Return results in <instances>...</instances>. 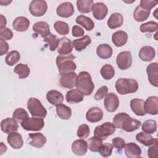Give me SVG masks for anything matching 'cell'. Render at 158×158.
<instances>
[{
  "mask_svg": "<svg viewBox=\"0 0 158 158\" xmlns=\"http://www.w3.org/2000/svg\"><path fill=\"white\" fill-rule=\"evenodd\" d=\"M75 57L72 54L66 55H59L56 58V64L60 75L74 72L77 65L73 62Z\"/></svg>",
  "mask_w": 158,
  "mask_h": 158,
  "instance_id": "7a4b0ae2",
  "label": "cell"
},
{
  "mask_svg": "<svg viewBox=\"0 0 158 158\" xmlns=\"http://www.w3.org/2000/svg\"><path fill=\"white\" fill-rule=\"evenodd\" d=\"M104 107L109 112H115L119 106V99L116 94L109 93L104 99Z\"/></svg>",
  "mask_w": 158,
  "mask_h": 158,
  "instance_id": "9c48e42d",
  "label": "cell"
},
{
  "mask_svg": "<svg viewBox=\"0 0 158 158\" xmlns=\"http://www.w3.org/2000/svg\"><path fill=\"white\" fill-rule=\"evenodd\" d=\"M77 78V75L74 72L62 74L60 78V85L64 88H73L76 86Z\"/></svg>",
  "mask_w": 158,
  "mask_h": 158,
  "instance_id": "8fae6325",
  "label": "cell"
},
{
  "mask_svg": "<svg viewBox=\"0 0 158 158\" xmlns=\"http://www.w3.org/2000/svg\"><path fill=\"white\" fill-rule=\"evenodd\" d=\"M10 2H12V1H4V0L0 1V4H1V6H7Z\"/></svg>",
  "mask_w": 158,
  "mask_h": 158,
  "instance_id": "94428289",
  "label": "cell"
},
{
  "mask_svg": "<svg viewBox=\"0 0 158 158\" xmlns=\"http://www.w3.org/2000/svg\"><path fill=\"white\" fill-rule=\"evenodd\" d=\"M91 42V38L88 36H84L81 38L74 40L72 42L73 46L77 51L80 52L85 49Z\"/></svg>",
  "mask_w": 158,
  "mask_h": 158,
  "instance_id": "1f68e13d",
  "label": "cell"
},
{
  "mask_svg": "<svg viewBox=\"0 0 158 158\" xmlns=\"http://www.w3.org/2000/svg\"><path fill=\"white\" fill-rule=\"evenodd\" d=\"M108 88L106 86H102L100 87L94 94V99L96 100H101L107 94Z\"/></svg>",
  "mask_w": 158,
  "mask_h": 158,
  "instance_id": "db71d44e",
  "label": "cell"
},
{
  "mask_svg": "<svg viewBox=\"0 0 158 158\" xmlns=\"http://www.w3.org/2000/svg\"><path fill=\"white\" fill-rule=\"evenodd\" d=\"M148 78L150 84L155 87L158 86V64L152 62L146 68Z\"/></svg>",
  "mask_w": 158,
  "mask_h": 158,
  "instance_id": "7c38bea8",
  "label": "cell"
},
{
  "mask_svg": "<svg viewBox=\"0 0 158 158\" xmlns=\"http://www.w3.org/2000/svg\"><path fill=\"white\" fill-rule=\"evenodd\" d=\"M0 16H1V26H0V29L2 30V29H3V28H6L5 27H6V25L7 21H6V17H5L3 15L1 14Z\"/></svg>",
  "mask_w": 158,
  "mask_h": 158,
  "instance_id": "680465c9",
  "label": "cell"
},
{
  "mask_svg": "<svg viewBox=\"0 0 158 158\" xmlns=\"http://www.w3.org/2000/svg\"><path fill=\"white\" fill-rule=\"evenodd\" d=\"M56 112L57 116L62 120H68L72 115L71 109L63 104L56 106Z\"/></svg>",
  "mask_w": 158,
  "mask_h": 158,
  "instance_id": "836d02e7",
  "label": "cell"
},
{
  "mask_svg": "<svg viewBox=\"0 0 158 158\" xmlns=\"http://www.w3.org/2000/svg\"><path fill=\"white\" fill-rule=\"evenodd\" d=\"M123 23V17L122 14L118 12L113 13L107 20V26L111 29L120 27Z\"/></svg>",
  "mask_w": 158,
  "mask_h": 158,
  "instance_id": "f1b7e54d",
  "label": "cell"
},
{
  "mask_svg": "<svg viewBox=\"0 0 158 158\" xmlns=\"http://www.w3.org/2000/svg\"><path fill=\"white\" fill-rule=\"evenodd\" d=\"M22 127L27 131H40L44 125V122L43 118L40 117H30L27 118L20 123Z\"/></svg>",
  "mask_w": 158,
  "mask_h": 158,
  "instance_id": "8992f818",
  "label": "cell"
},
{
  "mask_svg": "<svg viewBox=\"0 0 158 158\" xmlns=\"http://www.w3.org/2000/svg\"><path fill=\"white\" fill-rule=\"evenodd\" d=\"M158 29V24L157 22L154 21H149L146 23H144L141 24L139 27L140 31L142 33L145 32H156Z\"/></svg>",
  "mask_w": 158,
  "mask_h": 158,
  "instance_id": "7bdbcfd3",
  "label": "cell"
},
{
  "mask_svg": "<svg viewBox=\"0 0 158 158\" xmlns=\"http://www.w3.org/2000/svg\"><path fill=\"white\" fill-rule=\"evenodd\" d=\"M27 108L33 117L44 118L47 115V110L41 101L35 98H30L27 102Z\"/></svg>",
  "mask_w": 158,
  "mask_h": 158,
  "instance_id": "277c9868",
  "label": "cell"
},
{
  "mask_svg": "<svg viewBox=\"0 0 158 158\" xmlns=\"http://www.w3.org/2000/svg\"><path fill=\"white\" fill-rule=\"evenodd\" d=\"M103 117L102 110L98 107L90 108L86 114V120L91 123H96L101 120Z\"/></svg>",
  "mask_w": 158,
  "mask_h": 158,
  "instance_id": "ffe728a7",
  "label": "cell"
},
{
  "mask_svg": "<svg viewBox=\"0 0 158 158\" xmlns=\"http://www.w3.org/2000/svg\"><path fill=\"white\" fill-rule=\"evenodd\" d=\"M151 10L143 9L140 6H137L133 12V17L136 21L141 22L146 20L149 16Z\"/></svg>",
  "mask_w": 158,
  "mask_h": 158,
  "instance_id": "e575fe53",
  "label": "cell"
},
{
  "mask_svg": "<svg viewBox=\"0 0 158 158\" xmlns=\"http://www.w3.org/2000/svg\"><path fill=\"white\" fill-rule=\"evenodd\" d=\"M96 54L101 59H109L112 56V48L107 44H101L97 47Z\"/></svg>",
  "mask_w": 158,
  "mask_h": 158,
  "instance_id": "4dcf8cb0",
  "label": "cell"
},
{
  "mask_svg": "<svg viewBox=\"0 0 158 158\" xmlns=\"http://www.w3.org/2000/svg\"><path fill=\"white\" fill-rule=\"evenodd\" d=\"M12 117L17 122L21 123L24 120L29 117L28 114L27 112L23 108H17L16 109L12 114Z\"/></svg>",
  "mask_w": 158,
  "mask_h": 158,
  "instance_id": "bcb514c9",
  "label": "cell"
},
{
  "mask_svg": "<svg viewBox=\"0 0 158 158\" xmlns=\"http://www.w3.org/2000/svg\"><path fill=\"white\" fill-rule=\"evenodd\" d=\"M43 41L48 44L49 49L51 51H54L56 48H57L59 40L57 38V36L50 33L47 36L44 38Z\"/></svg>",
  "mask_w": 158,
  "mask_h": 158,
  "instance_id": "ee69618b",
  "label": "cell"
},
{
  "mask_svg": "<svg viewBox=\"0 0 158 158\" xmlns=\"http://www.w3.org/2000/svg\"><path fill=\"white\" fill-rule=\"evenodd\" d=\"M125 153L128 158L139 157L141 154V149L136 143H128L125 146Z\"/></svg>",
  "mask_w": 158,
  "mask_h": 158,
  "instance_id": "603a6c76",
  "label": "cell"
},
{
  "mask_svg": "<svg viewBox=\"0 0 158 158\" xmlns=\"http://www.w3.org/2000/svg\"><path fill=\"white\" fill-rule=\"evenodd\" d=\"M77 136L80 138H86L89 135V127L88 125L82 124L78 127L77 132Z\"/></svg>",
  "mask_w": 158,
  "mask_h": 158,
  "instance_id": "c3c4849f",
  "label": "cell"
},
{
  "mask_svg": "<svg viewBox=\"0 0 158 158\" xmlns=\"http://www.w3.org/2000/svg\"><path fill=\"white\" fill-rule=\"evenodd\" d=\"M88 148L91 151L97 152H99L102 144V140L96 136L89 138L87 141Z\"/></svg>",
  "mask_w": 158,
  "mask_h": 158,
  "instance_id": "74e56055",
  "label": "cell"
},
{
  "mask_svg": "<svg viewBox=\"0 0 158 158\" xmlns=\"http://www.w3.org/2000/svg\"><path fill=\"white\" fill-rule=\"evenodd\" d=\"M1 155H2L3 154V152H6L7 150V146L4 144V143L1 142Z\"/></svg>",
  "mask_w": 158,
  "mask_h": 158,
  "instance_id": "91938a15",
  "label": "cell"
},
{
  "mask_svg": "<svg viewBox=\"0 0 158 158\" xmlns=\"http://www.w3.org/2000/svg\"><path fill=\"white\" fill-rule=\"evenodd\" d=\"M72 33L73 36L74 37H79L82 36L85 34L84 30L78 25H74L72 27Z\"/></svg>",
  "mask_w": 158,
  "mask_h": 158,
  "instance_id": "9f6ffc18",
  "label": "cell"
},
{
  "mask_svg": "<svg viewBox=\"0 0 158 158\" xmlns=\"http://www.w3.org/2000/svg\"><path fill=\"white\" fill-rule=\"evenodd\" d=\"M117 92L122 95L133 93L138 89V83L136 80L132 78H118L115 85Z\"/></svg>",
  "mask_w": 158,
  "mask_h": 158,
  "instance_id": "3957f363",
  "label": "cell"
},
{
  "mask_svg": "<svg viewBox=\"0 0 158 158\" xmlns=\"http://www.w3.org/2000/svg\"><path fill=\"white\" fill-rule=\"evenodd\" d=\"M115 131V126L110 122H105L96 127L94 130V136L105 140L108 136L112 135Z\"/></svg>",
  "mask_w": 158,
  "mask_h": 158,
  "instance_id": "5b68a950",
  "label": "cell"
},
{
  "mask_svg": "<svg viewBox=\"0 0 158 158\" xmlns=\"http://www.w3.org/2000/svg\"><path fill=\"white\" fill-rule=\"evenodd\" d=\"M144 110L146 113L150 115H157L158 114V98L156 96L148 98L144 101Z\"/></svg>",
  "mask_w": 158,
  "mask_h": 158,
  "instance_id": "9a60e30c",
  "label": "cell"
},
{
  "mask_svg": "<svg viewBox=\"0 0 158 158\" xmlns=\"http://www.w3.org/2000/svg\"><path fill=\"white\" fill-rule=\"evenodd\" d=\"M27 143L35 148H41L46 143V136L41 133H29L28 138L27 140Z\"/></svg>",
  "mask_w": 158,
  "mask_h": 158,
  "instance_id": "30bf717a",
  "label": "cell"
},
{
  "mask_svg": "<svg viewBox=\"0 0 158 158\" xmlns=\"http://www.w3.org/2000/svg\"><path fill=\"white\" fill-rule=\"evenodd\" d=\"M46 99L53 106H57L64 101L63 94L57 90H50L46 94Z\"/></svg>",
  "mask_w": 158,
  "mask_h": 158,
  "instance_id": "4316f807",
  "label": "cell"
},
{
  "mask_svg": "<svg viewBox=\"0 0 158 158\" xmlns=\"http://www.w3.org/2000/svg\"><path fill=\"white\" fill-rule=\"evenodd\" d=\"M131 110L138 116H143L146 113L144 110V101L141 99L135 98L130 101Z\"/></svg>",
  "mask_w": 158,
  "mask_h": 158,
  "instance_id": "44dd1931",
  "label": "cell"
},
{
  "mask_svg": "<svg viewBox=\"0 0 158 158\" xmlns=\"http://www.w3.org/2000/svg\"><path fill=\"white\" fill-rule=\"evenodd\" d=\"M1 128L4 133L9 134L12 132L17 131L19 128V125L14 118H7L1 121Z\"/></svg>",
  "mask_w": 158,
  "mask_h": 158,
  "instance_id": "ac0fdd59",
  "label": "cell"
},
{
  "mask_svg": "<svg viewBox=\"0 0 158 158\" xmlns=\"http://www.w3.org/2000/svg\"><path fill=\"white\" fill-rule=\"evenodd\" d=\"M30 25V20L25 17L20 16L18 17L13 21L12 27L13 28L17 31H26Z\"/></svg>",
  "mask_w": 158,
  "mask_h": 158,
  "instance_id": "cb8c5ba5",
  "label": "cell"
},
{
  "mask_svg": "<svg viewBox=\"0 0 158 158\" xmlns=\"http://www.w3.org/2000/svg\"><path fill=\"white\" fill-rule=\"evenodd\" d=\"M128 116H129V115L125 112L118 113L114 116L113 118V123L116 127L120 128V126L123 120Z\"/></svg>",
  "mask_w": 158,
  "mask_h": 158,
  "instance_id": "f907efd6",
  "label": "cell"
},
{
  "mask_svg": "<svg viewBox=\"0 0 158 158\" xmlns=\"http://www.w3.org/2000/svg\"><path fill=\"white\" fill-rule=\"evenodd\" d=\"M14 72V73L18 74L19 78L23 79L28 77L30 72V70L27 64L20 63L17 64L15 67Z\"/></svg>",
  "mask_w": 158,
  "mask_h": 158,
  "instance_id": "f35d334b",
  "label": "cell"
},
{
  "mask_svg": "<svg viewBox=\"0 0 158 158\" xmlns=\"http://www.w3.org/2000/svg\"><path fill=\"white\" fill-rule=\"evenodd\" d=\"M136 139L139 143L146 146H150L154 143L156 138H154L150 134L144 132H139L136 135Z\"/></svg>",
  "mask_w": 158,
  "mask_h": 158,
  "instance_id": "d590c367",
  "label": "cell"
},
{
  "mask_svg": "<svg viewBox=\"0 0 158 158\" xmlns=\"http://www.w3.org/2000/svg\"><path fill=\"white\" fill-rule=\"evenodd\" d=\"M158 154V139L156 138L154 143L150 146L148 150V156L149 158H157Z\"/></svg>",
  "mask_w": 158,
  "mask_h": 158,
  "instance_id": "681fc988",
  "label": "cell"
},
{
  "mask_svg": "<svg viewBox=\"0 0 158 158\" xmlns=\"http://www.w3.org/2000/svg\"><path fill=\"white\" fill-rule=\"evenodd\" d=\"M20 58V55L17 51H12L8 52L6 55L5 61L8 65L12 66L19 62Z\"/></svg>",
  "mask_w": 158,
  "mask_h": 158,
  "instance_id": "b9f144b4",
  "label": "cell"
},
{
  "mask_svg": "<svg viewBox=\"0 0 158 158\" xmlns=\"http://www.w3.org/2000/svg\"><path fill=\"white\" fill-rule=\"evenodd\" d=\"M13 37V32L9 28H4L0 30V38L4 40H10Z\"/></svg>",
  "mask_w": 158,
  "mask_h": 158,
  "instance_id": "11a10c76",
  "label": "cell"
},
{
  "mask_svg": "<svg viewBox=\"0 0 158 158\" xmlns=\"http://www.w3.org/2000/svg\"><path fill=\"white\" fill-rule=\"evenodd\" d=\"M91 11L94 17L99 20L104 19L108 12L107 7L103 2H96L93 4Z\"/></svg>",
  "mask_w": 158,
  "mask_h": 158,
  "instance_id": "4fadbf2b",
  "label": "cell"
},
{
  "mask_svg": "<svg viewBox=\"0 0 158 158\" xmlns=\"http://www.w3.org/2000/svg\"><path fill=\"white\" fill-rule=\"evenodd\" d=\"M116 62L118 67L122 70L130 68L132 64L131 54L130 51H122L120 52L116 59Z\"/></svg>",
  "mask_w": 158,
  "mask_h": 158,
  "instance_id": "ba28073f",
  "label": "cell"
},
{
  "mask_svg": "<svg viewBox=\"0 0 158 158\" xmlns=\"http://www.w3.org/2000/svg\"><path fill=\"white\" fill-rule=\"evenodd\" d=\"M100 73L104 79L110 80L114 77L115 69L110 64H107L102 67L100 70Z\"/></svg>",
  "mask_w": 158,
  "mask_h": 158,
  "instance_id": "ab89813d",
  "label": "cell"
},
{
  "mask_svg": "<svg viewBox=\"0 0 158 158\" xmlns=\"http://www.w3.org/2000/svg\"><path fill=\"white\" fill-rule=\"evenodd\" d=\"M128 40V35L126 32L120 30L114 33L112 35V41L117 47H121L126 44Z\"/></svg>",
  "mask_w": 158,
  "mask_h": 158,
  "instance_id": "83f0119b",
  "label": "cell"
},
{
  "mask_svg": "<svg viewBox=\"0 0 158 158\" xmlns=\"http://www.w3.org/2000/svg\"><path fill=\"white\" fill-rule=\"evenodd\" d=\"M73 43L70 40L66 37H63L59 39L57 52L60 55L69 54L73 50Z\"/></svg>",
  "mask_w": 158,
  "mask_h": 158,
  "instance_id": "e0dca14e",
  "label": "cell"
},
{
  "mask_svg": "<svg viewBox=\"0 0 158 158\" xmlns=\"http://www.w3.org/2000/svg\"><path fill=\"white\" fill-rule=\"evenodd\" d=\"M84 95L77 89H73L69 91L65 96L67 102L70 104H75L83 101Z\"/></svg>",
  "mask_w": 158,
  "mask_h": 158,
  "instance_id": "f546056e",
  "label": "cell"
},
{
  "mask_svg": "<svg viewBox=\"0 0 158 158\" xmlns=\"http://www.w3.org/2000/svg\"><path fill=\"white\" fill-rule=\"evenodd\" d=\"M157 4V1H150V0H141L140 1L139 6L144 9L151 10L152 8L155 7Z\"/></svg>",
  "mask_w": 158,
  "mask_h": 158,
  "instance_id": "f5cc1de1",
  "label": "cell"
},
{
  "mask_svg": "<svg viewBox=\"0 0 158 158\" xmlns=\"http://www.w3.org/2000/svg\"><path fill=\"white\" fill-rule=\"evenodd\" d=\"M141 129L146 133L152 134L157 130V123L154 120H147L143 123Z\"/></svg>",
  "mask_w": 158,
  "mask_h": 158,
  "instance_id": "60d3db41",
  "label": "cell"
},
{
  "mask_svg": "<svg viewBox=\"0 0 158 158\" xmlns=\"http://www.w3.org/2000/svg\"><path fill=\"white\" fill-rule=\"evenodd\" d=\"M54 28L57 33L61 35H67L69 32V25L63 21H57L54 24Z\"/></svg>",
  "mask_w": 158,
  "mask_h": 158,
  "instance_id": "f6af8a7d",
  "label": "cell"
},
{
  "mask_svg": "<svg viewBox=\"0 0 158 158\" xmlns=\"http://www.w3.org/2000/svg\"><path fill=\"white\" fill-rule=\"evenodd\" d=\"M7 141L9 144L14 149H20L23 144V141L22 135L16 132H12L9 133L7 138Z\"/></svg>",
  "mask_w": 158,
  "mask_h": 158,
  "instance_id": "d6986e66",
  "label": "cell"
},
{
  "mask_svg": "<svg viewBox=\"0 0 158 158\" xmlns=\"http://www.w3.org/2000/svg\"><path fill=\"white\" fill-rule=\"evenodd\" d=\"M87 142L84 139H77L72 144V152L77 156H83L87 152Z\"/></svg>",
  "mask_w": 158,
  "mask_h": 158,
  "instance_id": "7402d4cb",
  "label": "cell"
},
{
  "mask_svg": "<svg viewBox=\"0 0 158 158\" xmlns=\"http://www.w3.org/2000/svg\"><path fill=\"white\" fill-rule=\"evenodd\" d=\"M75 12L73 4L70 2H64L60 4L56 9L57 14L63 18L72 16Z\"/></svg>",
  "mask_w": 158,
  "mask_h": 158,
  "instance_id": "2e32d148",
  "label": "cell"
},
{
  "mask_svg": "<svg viewBox=\"0 0 158 158\" xmlns=\"http://www.w3.org/2000/svg\"><path fill=\"white\" fill-rule=\"evenodd\" d=\"M48 5L45 1L33 0L29 5V11L35 17H41L45 14L47 11Z\"/></svg>",
  "mask_w": 158,
  "mask_h": 158,
  "instance_id": "52a82bcc",
  "label": "cell"
},
{
  "mask_svg": "<svg viewBox=\"0 0 158 158\" xmlns=\"http://www.w3.org/2000/svg\"><path fill=\"white\" fill-rule=\"evenodd\" d=\"M93 4V0H78L77 1L78 10L82 14L89 13L91 10Z\"/></svg>",
  "mask_w": 158,
  "mask_h": 158,
  "instance_id": "8d00e7d4",
  "label": "cell"
},
{
  "mask_svg": "<svg viewBox=\"0 0 158 158\" xmlns=\"http://www.w3.org/2000/svg\"><path fill=\"white\" fill-rule=\"evenodd\" d=\"M9 46L6 40L0 38V55L3 56L9 50Z\"/></svg>",
  "mask_w": 158,
  "mask_h": 158,
  "instance_id": "6f0895ef",
  "label": "cell"
},
{
  "mask_svg": "<svg viewBox=\"0 0 158 158\" xmlns=\"http://www.w3.org/2000/svg\"><path fill=\"white\" fill-rule=\"evenodd\" d=\"M113 148H114V146L112 144L106 143L102 145L101 148L99 151V152L102 157H107L110 156L112 154Z\"/></svg>",
  "mask_w": 158,
  "mask_h": 158,
  "instance_id": "7dc6e473",
  "label": "cell"
},
{
  "mask_svg": "<svg viewBox=\"0 0 158 158\" xmlns=\"http://www.w3.org/2000/svg\"><path fill=\"white\" fill-rule=\"evenodd\" d=\"M141 125V122L139 120L132 118L129 115L123 120L120 126V129L127 132H132L138 130Z\"/></svg>",
  "mask_w": 158,
  "mask_h": 158,
  "instance_id": "5bb4252c",
  "label": "cell"
},
{
  "mask_svg": "<svg viewBox=\"0 0 158 158\" xmlns=\"http://www.w3.org/2000/svg\"><path fill=\"white\" fill-rule=\"evenodd\" d=\"M33 30L36 33H38L43 38L51 33L48 23L43 21L35 23L33 25Z\"/></svg>",
  "mask_w": 158,
  "mask_h": 158,
  "instance_id": "484cf974",
  "label": "cell"
},
{
  "mask_svg": "<svg viewBox=\"0 0 158 158\" xmlns=\"http://www.w3.org/2000/svg\"><path fill=\"white\" fill-rule=\"evenodd\" d=\"M76 86L77 89L83 95H90L94 88L90 74L85 71L80 72L77 78Z\"/></svg>",
  "mask_w": 158,
  "mask_h": 158,
  "instance_id": "6da1fadb",
  "label": "cell"
},
{
  "mask_svg": "<svg viewBox=\"0 0 158 158\" xmlns=\"http://www.w3.org/2000/svg\"><path fill=\"white\" fill-rule=\"evenodd\" d=\"M155 49L149 46H145L141 48L139 52V57L144 62L151 61L155 57Z\"/></svg>",
  "mask_w": 158,
  "mask_h": 158,
  "instance_id": "d4e9b609",
  "label": "cell"
},
{
  "mask_svg": "<svg viewBox=\"0 0 158 158\" xmlns=\"http://www.w3.org/2000/svg\"><path fill=\"white\" fill-rule=\"evenodd\" d=\"M112 143L113 146L115 148L118 152H120L125 148V140L120 137H116L113 138L112 140Z\"/></svg>",
  "mask_w": 158,
  "mask_h": 158,
  "instance_id": "816d5d0a",
  "label": "cell"
},
{
  "mask_svg": "<svg viewBox=\"0 0 158 158\" xmlns=\"http://www.w3.org/2000/svg\"><path fill=\"white\" fill-rule=\"evenodd\" d=\"M76 23L83 27L87 31L92 30L94 27V23L92 19L83 15L78 16L76 18Z\"/></svg>",
  "mask_w": 158,
  "mask_h": 158,
  "instance_id": "d6a6232c",
  "label": "cell"
}]
</instances>
